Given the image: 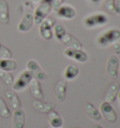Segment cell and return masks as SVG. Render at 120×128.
<instances>
[{
	"instance_id": "cell-1",
	"label": "cell",
	"mask_w": 120,
	"mask_h": 128,
	"mask_svg": "<svg viewBox=\"0 0 120 128\" xmlns=\"http://www.w3.org/2000/svg\"><path fill=\"white\" fill-rule=\"evenodd\" d=\"M108 23L107 15L101 12H92L86 15L83 20V24L87 29H95L98 28H101Z\"/></svg>"
},
{
	"instance_id": "cell-2",
	"label": "cell",
	"mask_w": 120,
	"mask_h": 128,
	"mask_svg": "<svg viewBox=\"0 0 120 128\" xmlns=\"http://www.w3.org/2000/svg\"><path fill=\"white\" fill-rule=\"evenodd\" d=\"M120 35V30L116 28H110L105 31L101 32L97 38V44L100 47H107L109 45H112L116 38Z\"/></svg>"
},
{
	"instance_id": "cell-3",
	"label": "cell",
	"mask_w": 120,
	"mask_h": 128,
	"mask_svg": "<svg viewBox=\"0 0 120 128\" xmlns=\"http://www.w3.org/2000/svg\"><path fill=\"white\" fill-rule=\"evenodd\" d=\"M56 24V21L53 17H47L45 18L41 24L39 26V32H40V37L44 40H51L53 38V28Z\"/></svg>"
},
{
	"instance_id": "cell-4",
	"label": "cell",
	"mask_w": 120,
	"mask_h": 128,
	"mask_svg": "<svg viewBox=\"0 0 120 128\" xmlns=\"http://www.w3.org/2000/svg\"><path fill=\"white\" fill-rule=\"evenodd\" d=\"M33 79V76L27 70H24L18 76L17 79L12 84V90L14 92H23L24 90L27 88L31 80Z\"/></svg>"
},
{
	"instance_id": "cell-5",
	"label": "cell",
	"mask_w": 120,
	"mask_h": 128,
	"mask_svg": "<svg viewBox=\"0 0 120 128\" xmlns=\"http://www.w3.org/2000/svg\"><path fill=\"white\" fill-rule=\"evenodd\" d=\"M52 10V6L49 3H46V2H43L41 1L39 6L36 8L35 12L33 13V16H34V24H37V26H40L41 24V22L47 18L49 15V13Z\"/></svg>"
},
{
	"instance_id": "cell-6",
	"label": "cell",
	"mask_w": 120,
	"mask_h": 128,
	"mask_svg": "<svg viewBox=\"0 0 120 128\" xmlns=\"http://www.w3.org/2000/svg\"><path fill=\"white\" fill-rule=\"evenodd\" d=\"M26 70L31 74L35 79L39 81H45L48 78L47 74L44 72L40 66V64L35 60H29L26 63Z\"/></svg>"
},
{
	"instance_id": "cell-7",
	"label": "cell",
	"mask_w": 120,
	"mask_h": 128,
	"mask_svg": "<svg viewBox=\"0 0 120 128\" xmlns=\"http://www.w3.org/2000/svg\"><path fill=\"white\" fill-rule=\"evenodd\" d=\"M119 71V60L116 55H111L106 63V72L111 79L116 80Z\"/></svg>"
},
{
	"instance_id": "cell-8",
	"label": "cell",
	"mask_w": 120,
	"mask_h": 128,
	"mask_svg": "<svg viewBox=\"0 0 120 128\" xmlns=\"http://www.w3.org/2000/svg\"><path fill=\"white\" fill-rule=\"evenodd\" d=\"M64 56L69 60H75L80 63H84L88 60L87 54L83 51L82 49H75V48H66L64 50Z\"/></svg>"
},
{
	"instance_id": "cell-9",
	"label": "cell",
	"mask_w": 120,
	"mask_h": 128,
	"mask_svg": "<svg viewBox=\"0 0 120 128\" xmlns=\"http://www.w3.org/2000/svg\"><path fill=\"white\" fill-rule=\"evenodd\" d=\"M33 26H34V16L31 10H29L24 12V14L17 26V30L22 33L28 32L33 28Z\"/></svg>"
},
{
	"instance_id": "cell-10",
	"label": "cell",
	"mask_w": 120,
	"mask_h": 128,
	"mask_svg": "<svg viewBox=\"0 0 120 128\" xmlns=\"http://www.w3.org/2000/svg\"><path fill=\"white\" fill-rule=\"evenodd\" d=\"M100 114L101 116L105 118V120H107L110 124L116 122L117 120V114H116V110L114 109L112 104L108 103V102H102L100 104Z\"/></svg>"
},
{
	"instance_id": "cell-11",
	"label": "cell",
	"mask_w": 120,
	"mask_h": 128,
	"mask_svg": "<svg viewBox=\"0 0 120 128\" xmlns=\"http://www.w3.org/2000/svg\"><path fill=\"white\" fill-rule=\"evenodd\" d=\"M56 15L63 20H71L76 16V10L68 4H62L56 10Z\"/></svg>"
},
{
	"instance_id": "cell-12",
	"label": "cell",
	"mask_w": 120,
	"mask_h": 128,
	"mask_svg": "<svg viewBox=\"0 0 120 128\" xmlns=\"http://www.w3.org/2000/svg\"><path fill=\"white\" fill-rule=\"evenodd\" d=\"M5 97H6L7 104H8V106H10L13 110H16L18 108H21V106H22L21 100L14 90H7L5 92Z\"/></svg>"
},
{
	"instance_id": "cell-13",
	"label": "cell",
	"mask_w": 120,
	"mask_h": 128,
	"mask_svg": "<svg viewBox=\"0 0 120 128\" xmlns=\"http://www.w3.org/2000/svg\"><path fill=\"white\" fill-rule=\"evenodd\" d=\"M25 113L24 109L18 108L12 114V128H24L25 125Z\"/></svg>"
},
{
	"instance_id": "cell-14",
	"label": "cell",
	"mask_w": 120,
	"mask_h": 128,
	"mask_svg": "<svg viewBox=\"0 0 120 128\" xmlns=\"http://www.w3.org/2000/svg\"><path fill=\"white\" fill-rule=\"evenodd\" d=\"M62 44H64L68 48H75V49H82L83 44L80 40L77 39L75 36L71 35L70 33L66 32L65 35L62 37V39L60 40Z\"/></svg>"
},
{
	"instance_id": "cell-15",
	"label": "cell",
	"mask_w": 120,
	"mask_h": 128,
	"mask_svg": "<svg viewBox=\"0 0 120 128\" xmlns=\"http://www.w3.org/2000/svg\"><path fill=\"white\" fill-rule=\"evenodd\" d=\"M84 111L85 114L87 115L89 119H91L92 120L95 122H100L102 119V116L100 114V110H98V108L90 102H87L84 104Z\"/></svg>"
},
{
	"instance_id": "cell-16",
	"label": "cell",
	"mask_w": 120,
	"mask_h": 128,
	"mask_svg": "<svg viewBox=\"0 0 120 128\" xmlns=\"http://www.w3.org/2000/svg\"><path fill=\"white\" fill-rule=\"evenodd\" d=\"M32 106L37 111L41 112V113H49L50 111L54 110L56 106L52 103H47V102H44L43 100H38V99L33 101Z\"/></svg>"
},
{
	"instance_id": "cell-17",
	"label": "cell",
	"mask_w": 120,
	"mask_h": 128,
	"mask_svg": "<svg viewBox=\"0 0 120 128\" xmlns=\"http://www.w3.org/2000/svg\"><path fill=\"white\" fill-rule=\"evenodd\" d=\"M29 88H30V92L32 94L33 97H35L38 100H43L44 94L41 88V85H40L39 80L33 78L29 84Z\"/></svg>"
},
{
	"instance_id": "cell-18",
	"label": "cell",
	"mask_w": 120,
	"mask_h": 128,
	"mask_svg": "<svg viewBox=\"0 0 120 128\" xmlns=\"http://www.w3.org/2000/svg\"><path fill=\"white\" fill-rule=\"evenodd\" d=\"M56 99L58 102H64L67 96V82L65 80L57 81L55 88Z\"/></svg>"
},
{
	"instance_id": "cell-19",
	"label": "cell",
	"mask_w": 120,
	"mask_h": 128,
	"mask_svg": "<svg viewBox=\"0 0 120 128\" xmlns=\"http://www.w3.org/2000/svg\"><path fill=\"white\" fill-rule=\"evenodd\" d=\"M120 90V86L117 82H115L113 83L109 88L107 90V92L105 93V96H104V99H105V102H108V103H114L116 101V97H117V94L119 92Z\"/></svg>"
},
{
	"instance_id": "cell-20",
	"label": "cell",
	"mask_w": 120,
	"mask_h": 128,
	"mask_svg": "<svg viewBox=\"0 0 120 128\" xmlns=\"http://www.w3.org/2000/svg\"><path fill=\"white\" fill-rule=\"evenodd\" d=\"M9 8L7 0H0V23L8 24L9 23Z\"/></svg>"
},
{
	"instance_id": "cell-21",
	"label": "cell",
	"mask_w": 120,
	"mask_h": 128,
	"mask_svg": "<svg viewBox=\"0 0 120 128\" xmlns=\"http://www.w3.org/2000/svg\"><path fill=\"white\" fill-rule=\"evenodd\" d=\"M48 122L50 124V127L61 128L63 120H62L61 116L58 114V112L52 110L48 113Z\"/></svg>"
},
{
	"instance_id": "cell-22",
	"label": "cell",
	"mask_w": 120,
	"mask_h": 128,
	"mask_svg": "<svg viewBox=\"0 0 120 128\" xmlns=\"http://www.w3.org/2000/svg\"><path fill=\"white\" fill-rule=\"evenodd\" d=\"M16 60L12 58H0V70L5 72H12L17 69Z\"/></svg>"
},
{
	"instance_id": "cell-23",
	"label": "cell",
	"mask_w": 120,
	"mask_h": 128,
	"mask_svg": "<svg viewBox=\"0 0 120 128\" xmlns=\"http://www.w3.org/2000/svg\"><path fill=\"white\" fill-rule=\"evenodd\" d=\"M78 74H79V68L74 64L68 65L63 72V76L66 80H73L78 76Z\"/></svg>"
},
{
	"instance_id": "cell-24",
	"label": "cell",
	"mask_w": 120,
	"mask_h": 128,
	"mask_svg": "<svg viewBox=\"0 0 120 128\" xmlns=\"http://www.w3.org/2000/svg\"><path fill=\"white\" fill-rule=\"evenodd\" d=\"M0 116L5 119H8L11 117V111L9 109V106L2 97H0Z\"/></svg>"
},
{
	"instance_id": "cell-25",
	"label": "cell",
	"mask_w": 120,
	"mask_h": 128,
	"mask_svg": "<svg viewBox=\"0 0 120 128\" xmlns=\"http://www.w3.org/2000/svg\"><path fill=\"white\" fill-rule=\"evenodd\" d=\"M0 79L4 82L7 86H12L13 82H14V78L10 72H5L0 70Z\"/></svg>"
},
{
	"instance_id": "cell-26",
	"label": "cell",
	"mask_w": 120,
	"mask_h": 128,
	"mask_svg": "<svg viewBox=\"0 0 120 128\" xmlns=\"http://www.w3.org/2000/svg\"><path fill=\"white\" fill-rule=\"evenodd\" d=\"M53 29H54V35H55V37H56L59 42H60V40L62 39V37L65 35V33L67 32L65 26L61 24H56Z\"/></svg>"
},
{
	"instance_id": "cell-27",
	"label": "cell",
	"mask_w": 120,
	"mask_h": 128,
	"mask_svg": "<svg viewBox=\"0 0 120 128\" xmlns=\"http://www.w3.org/2000/svg\"><path fill=\"white\" fill-rule=\"evenodd\" d=\"M11 51L0 42V58H11Z\"/></svg>"
},
{
	"instance_id": "cell-28",
	"label": "cell",
	"mask_w": 120,
	"mask_h": 128,
	"mask_svg": "<svg viewBox=\"0 0 120 128\" xmlns=\"http://www.w3.org/2000/svg\"><path fill=\"white\" fill-rule=\"evenodd\" d=\"M115 2L116 0H103V6L109 13H115Z\"/></svg>"
},
{
	"instance_id": "cell-29",
	"label": "cell",
	"mask_w": 120,
	"mask_h": 128,
	"mask_svg": "<svg viewBox=\"0 0 120 128\" xmlns=\"http://www.w3.org/2000/svg\"><path fill=\"white\" fill-rule=\"evenodd\" d=\"M113 48V51L115 54H120V35L117 38H116V40L114 42V44L111 45Z\"/></svg>"
},
{
	"instance_id": "cell-30",
	"label": "cell",
	"mask_w": 120,
	"mask_h": 128,
	"mask_svg": "<svg viewBox=\"0 0 120 128\" xmlns=\"http://www.w3.org/2000/svg\"><path fill=\"white\" fill-rule=\"evenodd\" d=\"M63 2H64V0H53L52 4H51V6H52V10H55V12H56L60 6L63 4Z\"/></svg>"
},
{
	"instance_id": "cell-31",
	"label": "cell",
	"mask_w": 120,
	"mask_h": 128,
	"mask_svg": "<svg viewBox=\"0 0 120 128\" xmlns=\"http://www.w3.org/2000/svg\"><path fill=\"white\" fill-rule=\"evenodd\" d=\"M115 13L120 15V0H116L115 2Z\"/></svg>"
},
{
	"instance_id": "cell-32",
	"label": "cell",
	"mask_w": 120,
	"mask_h": 128,
	"mask_svg": "<svg viewBox=\"0 0 120 128\" xmlns=\"http://www.w3.org/2000/svg\"><path fill=\"white\" fill-rule=\"evenodd\" d=\"M89 2H91V3H93V4H97V3H99L100 0H88Z\"/></svg>"
},
{
	"instance_id": "cell-33",
	"label": "cell",
	"mask_w": 120,
	"mask_h": 128,
	"mask_svg": "<svg viewBox=\"0 0 120 128\" xmlns=\"http://www.w3.org/2000/svg\"><path fill=\"white\" fill-rule=\"evenodd\" d=\"M92 128H103L101 125H100V124H97V125H94V126H92Z\"/></svg>"
},
{
	"instance_id": "cell-34",
	"label": "cell",
	"mask_w": 120,
	"mask_h": 128,
	"mask_svg": "<svg viewBox=\"0 0 120 128\" xmlns=\"http://www.w3.org/2000/svg\"><path fill=\"white\" fill-rule=\"evenodd\" d=\"M43 2H46V3H49V4H52V1L53 0H41Z\"/></svg>"
},
{
	"instance_id": "cell-35",
	"label": "cell",
	"mask_w": 120,
	"mask_h": 128,
	"mask_svg": "<svg viewBox=\"0 0 120 128\" xmlns=\"http://www.w3.org/2000/svg\"><path fill=\"white\" fill-rule=\"evenodd\" d=\"M117 97H118V102H119V106H120V90H119L118 94H117Z\"/></svg>"
},
{
	"instance_id": "cell-36",
	"label": "cell",
	"mask_w": 120,
	"mask_h": 128,
	"mask_svg": "<svg viewBox=\"0 0 120 128\" xmlns=\"http://www.w3.org/2000/svg\"><path fill=\"white\" fill-rule=\"evenodd\" d=\"M33 2H40V1H41V0H32Z\"/></svg>"
},
{
	"instance_id": "cell-37",
	"label": "cell",
	"mask_w": 120,
	"mask_h": 128,
	"mask_svg": "<svg viewBox=\"0 0 120 128\" xmlns=\"http://www.w3.org/2000/svg\"><path fill=\"white\" fill-rule=\"evenodd\" d=\"M76 128H82V127H76Z\"/></svg>"
},
{
	"instance_id": "cell-38",
	"label": "cell",
	"mask_w": 120,
	"mask_h": 128,
	"mask_svg": "<svg viewBox=\"0 0 120 128\" xmlns=\"http://www.w3.org/2000/svg\"><path fill=\"white\" fill-rule=\"evenodd\" d=\"M48 128H52V127H48Z\"/></svg>"
},
{
	"instance_id": "cell-39",
	"label": "cell",
	"mask_w": 120,
	"mask_h": 128,
	"mask_svg": "<svg viewBox=\"0 0 120 128\" xmlns=\"http://www.w3.org/2000/svg\"><path fill=\"white\" fill-rule=\"evenodd\" d=\"M119 69H120V65H119Z\"/></svg>"
}]
</instances>
